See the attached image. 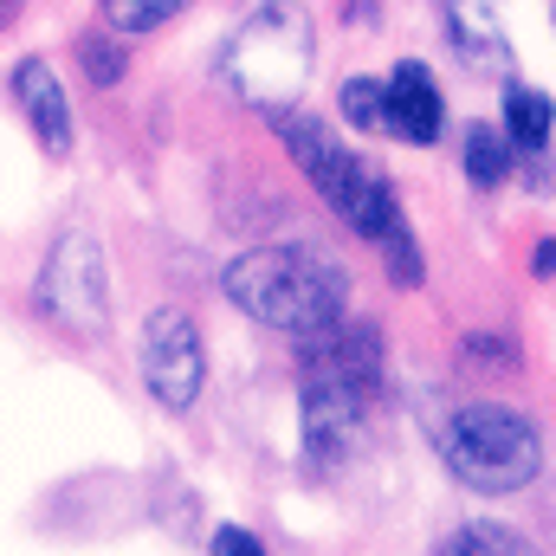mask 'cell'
I'll list each match as a JSON object with an SVG mask.
<instances>
[{"label": "cell", "mask_w": 556, "mask_h": 556, "mask_svg": "<svg viewBox=\"0 0 556 556\" xmlns=\"http://www.w3.org/2000/svg\"><path fill=\"white\" fill-rule=\"evenodd\" d=\"M278 137H285V149L298 155V168L311 175V188L330 201V214H337L350 233H363V240H376V247H382L389 278H395L402 291L420 285L415 233H408L402 201H395V188L382 181V168H369L356 149H343V142L330 137L324 124H311V117H278Z\"/></svg>", "instance_id": "6da1fadb"}, {"label": "cell", "mask_w": 556, "mask_h": 556, "mask_svg": "<svg viewBox=\"0 0 556 556\" xmlns=\"http://www.w3.org/2000/svg\"><path fill=\"white\" fill-rule=\"evenodd\" d=\"M220 285L253 324H273V330H291V337H311V330L337 324L343 304H350L343 266L311 253V247H253L227 266Z\"/></svg>", "instance_id": "7a4b0ae2"}, {"label": "cell", "mask_w": 556, "mask_h": 556, "mask_svg": "<svg viewBox=\"0 0 556 556\" xmlns=\"http://www.w3.org/2000/svg\"><path fill=\"white\" fill-rule=\"evenodd\" d=\"M440 459L466 492H525L544 472V427L505 402H466L440 427Z\"/></svg>", "instance_id": "3957f363"}, {"label": "cell", "mask_w": 556, "mask_h": 556, "mask_svg": "<svg viewBox=\"0 0 556 556\" xmlns=\"http://www.w3.org/2000/svg\"><path fill=\"white\" fill-rule=\"evenodd\" d=\"M311 46H317V33H311L304 7H260V13L227 39V52H220V78H227L247 104H260V111H285V104L304 91Z\"/></svg>", "instance_id": "277c9868"}, {"label": "cell", "mask_w": 556, "mask_h": 556, "mask_svg": "<svg viewBox=\"0 0 556 556\" xmlns=\"http://www.w3.org/2000/svg\"><path fill=\"white\" fill-rule=\"evenodd\" d=\"M39 317L72 330V337H98L111 324V273H104V247L98 233H65L39 273Z\"/></svg>", "instance_id": "5b68a950"}, {"label": "cell", "mask_w": 556, "mask_h": 556, "mask_svg": "<svg viewBox=\"0 0 556 556\" xmlns=\"http://www.w3.org/2000/svg\"><path fill=\"white\" fill-rule=\"evenodd\" d=\"M142 382L162 408H194L201 382H207V350H201V330L188 311H155L149 330H142Z\"/></svg>", "instance_id": "8992f818"}, {"label": "cell", "mask_w": 556, "mask_h": 556, "mask_svg": "<svg viewBox=\"0 0 556 556\" xmlns=\"http://www.w3.org/2000/svg\"><path fill=\"white\" fill-rule=\"evenodd\" d=\"M298 363H304V376H317V382H343V389L376 395V382H382V337H376V324L337 317V324L298 337Z\"/></svg>", "instance_id": "52a82bcc"}, {"label": "cell", "mask_w": 556, "mask_h": 556, "mask_svg": "<svg viewBox=\"0 0 556 556\" xmlns=\"http://www.w3.org/2000/svg\"><path fill=\"white\" fill-rule=\"evenodd\" d=\"M363 415H369V395L363 389L304 376V453H311V466H337L356 446Z\"/></svg>", "instance_id": "ba28073f"}, {"label": "cell", "mask_w": 556, "mask_h": 556, "mask_svg": "<svg viewBox=\"0 0 556 556\" xmlns=\"http://www.w3.org/2000/svg\"><path fill=\"white\" fill-rule=\"evenodd\" d=\"M382 130L402 142H415V149H427V142H440V130H446V104H440V85L427 78V65H395L389 72V85H382Z\"/></svg>", "instance_id": "9c48e42d"}, {"label": "cell", "mask_w": 556, "mask_h": 556, "mask_svg": "<svg viewBox=\"0 0 556 556\" xmlns=\"http://www.w3.org/2000/svg\"><path fill=\"white\" fill-rule=\"evenodd\" d=\"M13 104L26 111L33 137L46 155H65L72 149V104H65V78L46 65V59H20L13 65Z\"/></svg>", "instance_id": "30bf717a"}, {"label": "cell", "mask_w": 556, "mask_h": 556, "mask_svg": "<svg viewBox=\"0 0 556 556\" xmlns=\"http://www.w3.org/2000/svg\"><path fill=\"white\" fill-rule=\"evenodd\" d=\"M446 26H453V46H459L472 65H511V46H505V33H498L492 0H446Z\"/></svg>", "instance_id": "8fae6325"}, {"label": "cell", "mask_w": 556, "mask_h": 556, "mask_svg": "<svg viewBox=\"0 0 556 556\" xmlns=\"http://www.w3.org/2000/svg\"><path fill=\"white\" fill-rule=\"evenodd\" d=\"M505 142L511 149H544L551 142V98L544 91H531V85L505 91Z\"/></svg>", "instance_id": "7c38bea8"}, {"label": "cell", "mask_w": 556, "mask_h": 556, "mask_svg": "<svg viewBox=\"0 0 556 556\" xmlns=\"http://www.w3.org/2000/svg\"><path fill=\"white\" fill-rule=\"evenodd\" d=\"M511 142H505V130L498 124H472L466 130V175H472V188H498L505 175H511Z\"/></svg>", "instance_id": "4fadbf2b"}, {"label": "cell", "mask_w": 556, "mask_h": 556, "mask_svg": "<svg viewBox=\"0 0 556 556\" xmlns=\"http://www.w3.org/2000/svg\"><path fill=\"white\" fill-rule=\"evenodd\" d=\"M440 556H525V544H518V531H505V525H459V531L440 544Z\"/></svg>", "instance_id": "5bb4252c"}, {"label": "cell", "mask_w": 556, "mask_h": 556, "mask_svg": "<svg viewBox=\"0 0 556 556\" xmlns=\"http://www.w3.org/2000/svg\"><path fill=\"white\" fill-rule=\"evenodd\" d=\"M78 65H85V78H91L98 91L124 85V46H117V33H85V39H78Z\"/></svg>", "instance_id": "9a60e30c"}, {"label": "cell", "mask_w": 556, "mask_h": 556, "mask_svg": "<svg viewBox=\"0 0 556 556\" xmlns=\"http://www.w3.org/2000/svg\"><path fill=\"white\" fill-rule=\"evenodd\" d=\"M181 0H104V20L111 33H155L162 20H175Z\"/></svg>", "instance_id": "2e32d148"}, {"label": "cell", "mask_w": 556, "mask_h": 556, "mask_svg": "<svg viewBox=\"0 0 556 556\" xmlns=\"http://www.w3.org/2000/svg\"><path fill=\"white\" fill-rule=\"evenodd\" d=\"M337 104H343V124H356V130H382V85H376V78H350Z\"/></svg>", "instance_id": "e0dca14e"}, {"label": "cell", "mask_w": 556, "mask_h": 556, "mask_svg": "<svg viewBox=\"0 0 556 556\" xmlns=\"http://www.w3.org/2000/svg\"><path fill=\"white\" fill-rule=\"evenodd\" d=\"M214 556H266V551H260V538H253V531L220 525V531H214Z\"/></svg>", "instance_id": "ac0fdd59"}, {"label": "cell", "mask_w": 556, "mask_h": 556, "mask_svg": "<svg viewBox=\"0 0 556 556\" xmlns=\"http://www.w3.org/2000/svg\"><path fill=\"white\" fill-rule=\"evenodd\" d=\"M551 266H556V247L551 240H538V278H551Z\"/></svg>", "instance_id": "d6986e66"}, {"label": "cell", "mask_w": 556, "mask_h": 556, "mask_svg": "<svg viewBox=\"0 0 556 556\" xmlns=\"http://www.w3.org/2000/svg\"><path fill=\"white\" fill-rule=\"evenodd\" d=\"M20 13V0H0V20H13Z\"/></svg>", "instance_id": "ffe728a7"}]
</instances>
